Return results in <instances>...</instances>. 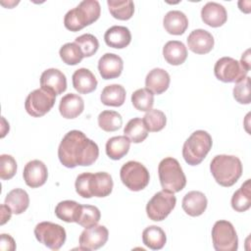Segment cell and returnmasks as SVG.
<instances>
[{"instance_id":"cell-1","label":"cell","mask_w":251,"mask_h":251,"mask_svg":"<svg viewBox=\"0 0 251 251\" xmlns=\"http://www.w3.org/2000/svg\"><path fill=\"white\" fill-rule=\"evenodd\" d=\"M99 156L98 145L80 130H71L65 134L59 147L58 157L66 168L90 166Z\"/></svg>"},{"instance_id":"cell-2","label":"cell","mask_w":251,"mask_h":251,"mask_svg":"<svg viewBox=\"0 0 251 251\" xmlns=\"http://www.w3.org/2000/svg\"><path fill=\"white\" fill-rule=\"evenodd\" d=\"M113 185L112 176L106 172L82 173L77 176L75 183L76 193L82 198L106 197L111 194Z\"/></svg>"},{"instance_id":"cell-3","label":"cell","mask_w":251,"mask_h":251,"mask_svg":"<svg viewBox=\"0 0 251 251\" xmlns=\"http://www.w3.org/2000/svg\"><path fill=\"white\" fill-rule=\"evenodd\" d=\"M210 171L217 183L222 186H232L242 175V164L233 155H217L210 164Z\"/></svg>"},{"instance_id":"cell-4","label":"cell","mask_w":251,"mask_h":251,"mask_svg":"<svg viewBox=\"0 0 251 251\" xmlns=\"http://www.w3.org/2000/svg\"><path fill=\"white\" fill-rule=\"evenodd\" d=\"M101 13V7L97 0H83L78 6L67 12L64 18V25L71 31H78L96 22Z\"/></svg>"},{"instance_id":"cell-5","label":"cell","mask_w":251,"mask_h":251,"mask_svg":"<svg viewBox=\"0 0 251 251\" xmlns=\"http://www.w3.org/2000/svg\"><path fill=\"white\" fill-rule=\"evenodd\" d=\"M213 140L211 135L202 129L196 130L184 141L182 157L190 166L199 165L212 148Z\"/></svg>"},{"instance_id":"cell-6","label":"cell","mask_w":251,"mask_h":251,"mask_svg":"<svg viewBox=\"0 0 251 251\" xmlns=\"http://www.w3.org/2000/svg\"><path fill=\"white\" fill-rule=\"evenodd\" d=\"M158 175L162 188L172 193L181 191L186 184L185 175L178 161L173 157H167L160 162Z\"/></svg>"},{"instance_id":"cell-7","label":"cell","mask_w":251,"mask_h":251,"mask_svg":"<svg viewBox=\"0 0 251 251\" xmlns=\"http://www.w3.org/2000/svg\"><path fill=\"white\" fill-rule=\"evenodd\" d=\"M122 182L131 191L144 189L150 180L149 172L144 165L137 161H128L120 171Z\"/></svg>"},{"instance_id":"cell-8","label":"cell","mask_w":251,"mask_h":251,"mask_svg":"<svg viewBox=\"0 0 251 251\" xmlns=\"http://www.w3.org/2000/svg\"><path fill=\"white\" fill-rule=\"evenodd\" d=\"M213 247L217 251H236L238 237L234 226L228 221H217L212 227Z\"/></svg>"},{"instance_id":"cell-9","label":"cell","mask_w":251,"mask_h":251,"mask_svg":"<svg viewBox=\"0 0 251 251\" xmlns=\"http://www.w3.org/2000/svg\"><path fill=\"white\" fill-rule=\"evenodd\" d=\"M176 198L174 193L161 190L155 193L146 205V214L148 218L155 222L165 220L176 207Z\"/></svg>"},{"instance_id":"cell-10","label":"cell","mask_w":251,"mask_h":251,"mask_svg":"<svg viewBox=\"0 0 251 251\" xmlns=\"http://www.w3.org/2000/svg\"><path fill=\"white\" fill-rule=\"evenodd\" d=\"M34 235L40 243L52 250H59L64 245L67 238L65 228L51 222H41L37 224L34 227Z\"/></svg>"},{"instance_id":"cell-11","label":"cell","mask_w":251,"mask_h":251,"mask_svg":"<svg viewBox=\"0 0 251 251\" xmlns=\"http://www.w3.org/2000/svg\"><path fill=\"white\" fill-rule=\"evenodd\" d=\"M55 99L56 95L53 92L40 87L27 95L25 102V109L31 117L40 118L53 108Z\"/></svg>"},{"instance_id":"cell-12","label":"cell","mask_w":251,"mask_h":251,"mask_svg":"<svg viewBox=\"0 0 251 251\" xmlns=\"http://www.w3.org/2000/svg\"><path fill=\"white\" fill-rule=\"evenodd\" d=\"M248 70L231 57L220 58L214 67L216 77L223 82H238L247 76Z\"/></svg>"},{"instance_id":"cell-13","label":"cell","mask_w":251,"mask_h":251,"mask_svg":"<svg viewBox=\"0 0 251 251\" xmlns=\"http://www.w3.org/2000/svg\"><path fill=\"white\" fill-rule=\"evenodd\" d=\"M109 237V231L106 226L95 225L86 227L79 235V249L97 250L105 245Z\"/></svg>"},{"instance_id":"cell-14","label":"cell","mask_w":251,"mask_h":251,"mask_svg":"<svg viewBox=\"0 0 251 251\" xmlns=\"http://www.w3.org/2000/svg\"><path fill=\"white\" fill-rule=\"evenodd\" d=\"M23 176L27 186L37 188L46 182L48 177V170L42 161L31 160L25 166Z\"/></svg>"},{"instance_id":"cell-15","label":"cell","mask_w":251,"mask_h":251,"mask_svg":"<svg viewBox=\"0 0 251 251\" xmlns=\"http://www.w3.org/2000/svg\"><path fill=\"white\" fill-rule=\"evenodd\" d=\"M40 86L53 92L56 96L60 95L67 89L66 75L58 69H47L41 74Z\"/></svg>"},{"instance_id":"cell-16","label":"cell","mask_w":251,"mask_h":251,"mask_svg":"<svg viewBox=\"0 0 251 251\" xmlns=\"http://www.w3.org/2000/svg\"><path fill=\"white\" fill-rule=\"evenodd\" d=\"M123 59L114 53H105L98 61V71L104 79L119 77L123 72Z\"/></svg>"},{"instance_id":"cell-17","label":"cell","mask_w":251,"mask_h":251,"mask_svg":"<svg viewBox=\"0 0 251 251\" xmlns=\"http://www.w3.org/2000/svg\"><path fill=\"white\" fill-rule=\"evenodd\" d=\"M213 35L205 29L198 28L192 30L187 37V46L189 50L196 54H207L214 47Z\"/></svg>"},{"instance_id":"cell-18","label":"cell","mask_w":251,"mask_h":251,"mask_svg":"<svg viewBox=\"0 0 251 251\" xmlns=\"http://www.w3.org/2000/svg\"><path fill=\"white\" fill-rule=\"evenodd\" d=\"M201 19L209 26H222L227 20L226 8L217 2H208L201 9Z\"/></svg>"},{"instance_id":"cell-19","label":"cell","mask_w":251,"mask_h":251,"mask_svg":"<svg viewBox=\"0 0 251 251\" xmlns=\"http://www.w3.org/2000/svg\"><path fill=\"white\" fill-rule=\"evenodd\" d=\"M207 204L208 201L205 194L201 191L193 190L184 195L181 206L187 215L191 217H198L206 211Z\"/></svg>"},{"instance_id":"cell-20","label":"cell","mask_w":251,"mask_h":251,"mask_svg":"<svg viewBox=\"0 0 251 251\" xmlns=\"http://www.w3.org/2000/svg\"><path fill=\"white\" fill-rule=\"evenodd\" d=\"M170 75L167 71L161 68H155L151 70L145 77V86L153 94H162L170 85Z\"/></svg>"},{"instance_id":"cell-21","label":"cell","mask_w":251,"mask_h":251,"mask_svg":"<svg viewBox=\"0 0 251 251\" xmlns=\"http://www.w3.org/2000/svg\"><path fill=\"white\" fill-rule=\"evenodd\" d=\"M84 110L83 99L75 93H68L60 101L59 112L65 119H75Z\"/></svg>"},{"instance_id":"cell-22","label":"cell","mask_w":251,"mask_h":251,"mask_svg":"<svg viewBox=\"0 0 251 251\" xmlns=\"http://www.w3.org/2000/svg\"><path fill=\"white\" fill-rule=\"evenodd\" d=\"M105 43L112 48H126L131 41L129 29L123 25H113L109 27L104 34Z\"/></svg>"},{"instance_id":"cell-23","label":"cell","mask_w":251,"mask_h":251,"mask_svg":"<svg viewBox=\"0 0 251 251\" xmlns=\"http://www.w3.org/2000/svg\"><path fill=\"white\" fill-rule=\"evenodd\" d=\"M163 25L168 33L180 35L188 27V19L183 12L173 10L164 16Z\"/></svg>"},{"instance_id":"cell-24","label":"cell","mask_w":251,"mask_h":251,"mask_svg":"<svg viewBox=\"0 0 251 251\" xmlns=\"http://www.w3.org/2000/svg\"><path fill=\"white\" fill-rule=\"evenodd\" d=\"M73 86L80 94H87L94 91L97 87V79L92 72L85 68L76 70L73 76Z\"/></svg>"},{"instance_id":"cell-25","label":"cell","mask_w":251,"mask_h":251,"mask_svg":"<svg viewBox=\"0 0 251 251\" xmlns=\"http://www.w3.org/2000/svg\"><path fill=\"white\" fill-rule=\"evenodd\" d=\"M163 56L169 64L178 66L185 62L187 58V48L181 41L171 40L164 45Z\"/></svg>"},{"instance_id":"cell-26","label":"cell","mask_w":251,"mask_h":251,"mask_svg":"<svg viewBox=\"0 0 251 251\" xmlns=\"http://www.w3.org/2000/svg\"><path fill=\"white\" fill-rule=\"evenodd\" d=\"M5 204L11 209L13 214H23L29 205L28 194L22 188L12 189L5 197Z\"/></svg>"},{"instance_id":"cell-27","label":"cell","mask_w":251,"mask_h":251,"mask_svg":"<svg viewBox=\"0 0 251 251\" xmlns=\"http://www.w3.org/2000/svg\"><path fill=\"white\" fill-rule=\"evenodd\" d=\"M130 141L126 135L113 136L106 143V154L112 160H120L129 150Z\"/></svg>"},{"instance_id":"cell-28","label":"cell","mask_w":251,"mask_h":251,"mask_svg":"<svg viewBox=\"0 0 251 251\" xmlns=\"http://www.w3.org/2000/svg\"><path fill=\"white\" fill-rule=\"evenodd\" d=\"M126 89L121 84H110L103 88L101 92V102L106 106L120 107L126 100Z\"/></svg>"},{"instance_id":"cell-29","label":"cell","mask_w":251,"mask_h":251,"mask_svg":"<svg viewBox=\"0 0 251 251\" xmlns=\"http://www.w3.org/2000/svg\"><path fill=\"white\" fill-rule=\"evenodd\" d=\"M142 241L148 248L152 250H160L165 246L167 236L160 226H149L142 231Z\"/></svg>"},{"instance_id":"cell-30","label":"cell","mask_w":251,"mask_h":251,"mask_svg":"<svg viewBox=\"0 0 251 251\" xmlns=\"http://www.w3.org/2000/svg\"><path fill=\"white\" fill-rule=\"evenodd\" d=\"M81 205L73 200H64L57 204L55 208V215L58 219L66 223H76Z\"/></svg>"},{"instance_id":"cell-31","label":"cell","mask_w":251,"mask_h":251,"mask_svg":"<svg viewBox=\"0 0 251 251\" xmlns=\"http://www.w3.org/2000/svg\"><path fill=\"white\" fill-rule=\"evenodd\" d=\"M251 186L250 179H246L244 183L237 189L231 197V207L236 212H245L251 207Z\"/></svg>"},{"instance_id":"cell-32","label":"cell","mask_w":251,"mask_h":251,"mask_svg":"<svg viewBox=\"0 0 251 251\" xmlns=\"http://www.w3.org/2000/svg\"><path fill=\"white\" fill-rule=\"evenodd\" d=\"M125 135L130 142L140 143L144 141L148 135V130L140 118H133L127 122L124 128Z\"/></svg>"},{"instance_id":"cell-33","label":"cell","mask_w":251,"mask_h":251,"mask_svg":"<svg viewBox=\"0 0 251 251\" xmlns=\"http://www.w3.org/2000/svg\"><path fill=\"white\" fill-rule=\"evenodd\" d=\"M107 5L109 7V11L111 15L117 20L126 21L133 16L134 4L130 0H125V1L108 0Z\"/></svg>"},{"instance_id":"cell-34","label":"cell","mask_w":251,"mask_h":251,"mask_svg":"<svg viewBox=\"0 0 251 251\" xmlns=\"http://www.w3.org/2000/svg\"><path fill=\"white\" fill-rule=\"evenodd\" d=\"M98 126L104 131H116L122 127L123 118L116 111L105 110L98 115Z\"/></svg>"},{"instance_id":"cell-35","label":"cell","mask_w":251,"mask_h":251,"mask_svg":"<svg viewBox=\"0 0 251 251\" xmlns=\"http://www.w3.org/2000/svg\"><path fill=\"white\" fill-rule=\"evenodd\" d=\"M133 107L141 112H148L154 105V94L147 88H139L131 95Z\"/></svg>"},{"instance_id":"cell-36","label":"cell","mask_w":251,"mask_h":251,"mask_svg":"<svg viewBox=\"0 0 251 251\" xmlns=\"http://www.w3.org/2000/svg\"><path fill=\"white\" fill-rule=\"evenodd\" d=\"M59 55L62 61L70 66L79 64L84 58L79 46L75 42H68L64 44L59 50Z\"/></svg>"},{"instance_id":"cell-37","label":"cell","mask_w":251,"mask_h":251,"mask_svg":"<svg viewBox=\"0 0 251 251\" xmlns=\"http://www.w3.org/2000/svg\"><path fill=\"white\" fill-rule=\"evenodd\" d=\"M142 121L147 130L151 132H157L162 130L167 124V118L165 114L157 109L149 110L144 115Z\"/></svg>"},{"instance_id":"cell-38","label":"cell","mask_w":251,"mask_h":251,"mask_svg":"<svg viewBox=\"0 0 251 251\" xmlns=\"http://www.w3.org/2000/svg\"><path fill=\"white\" fill-rule=\"evenodd\" d=\"M101 218L100 210L96 206L81 205L80 213L76 224L83 227H90L98 224Z\"/></svg>"},{"instance_id":"cell-39","label":"cell","mask_w":251,"mask_h":251,"mask_svg":"<svg viewBox=\"0 0 251 251\" xmlns=\"http://www.w3.org/2000/svg\"><path fill=\"white\" fill-rule=\"evenodd\" d=\"M75 43L77 44L83 54V57H91L99 48V41L93 34L84 33L77 36L75 39Z\"/></svg>"},{"instance_id":"cell-40","label":"cell","mask_w":251,"mask_h":251,"mask_svg":"<svg viewBox=\"0 0 251 251\" xmlns=\"http://www.w3.org/2000/svg\"><path fill=\"white\" fill-rule=\"evenodd\" d=\"M233 97L240 104H249L251 101L250 94V77L245 76L235 83L233 87Z\"/></svg>"},{"instance_id":"cell-41","label":"cell","mask_w":251,"mask_h":251,"mask_svg":"<svg viewBox=\"0 0 251 251\" xmlns=\"http://www.w3.org/2000/svg\"><path fill=\"white\" fill-rule=\"evenodd\" d=\"M17 173V162L15 158L8 154L0 156V177L3 180L11 179Z\"/></svg>"},{"instance_id":"cell-42","label":"cell","mask_w":251,"mask_h":251,"mask_svg":"<svg viewBox=\"0 0 251 251\" xmlns=\"http://www.w3.org/2000/svg\"><path fill=\"white\" fill-rule=\"evenodd\" d=\"M0 249L1 250H8V251H13L16 249V243L13 239L12 236L6 233L1 234V239H0Z\"/></svg>"},{"instance_id":"cell-43","label":"cell","mask_w":251,"mask_h":251,"mask_svg":"<svg viewBox=\"0 0 251 251\" xmlns=\"http://www.w3.org/2000/svg\"><path fill=\"white\" fill-rule=\"evenodd\" d=\"M12 211L11 209L4 203L1 205V225H4L5 223H7L10 219H11V215H12Z\"/></svg>"},{"instance_id":"cell-44","label":"cell","mask_w":251,"mask_h":251,"mask_svg":"<svg viewBox=\"0 0 251 251\" xmlns=\"http://www.w3.org/2000/svg\"><path fill=\"white\" fill-rule=\"evenodd\" d=\"M240 64L246 68L248 71L250 70L251 64H250V49H247L241 56V60H240Z\"/></svg>"}]
</instances>
